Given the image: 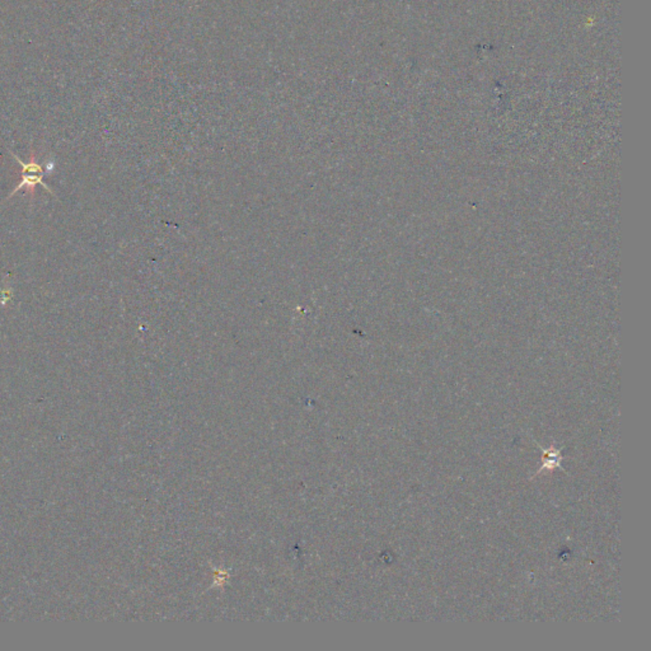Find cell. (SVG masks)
Instances as JSON below:
<instances>
[{
    "mask_svg": "<svg viewBox=\"0 0 651 651\" xmlns=\"http://www.w3.org/2000/svg\"><path fill=\"white\" fill-rule=\"evenodd\" d=\"M13 157H14V160H17L18 165L21 166V182L17 184L16 189H13L8 199H11L12 196L17 194L19 189H24V187H27L28 192H31V195L35 196V187L37 184H41L43 189L53 195V189H48V184L43 182L45 171H43L41 165L37 163L35 155H31V160L28 163H24V160H21V158H18L16 155H13Z\"/></svg>",
    "mask_w": 651,
    "mask_h": 651,
    "instance_id": "1",
    "label": "cell"
}]
</instances>
